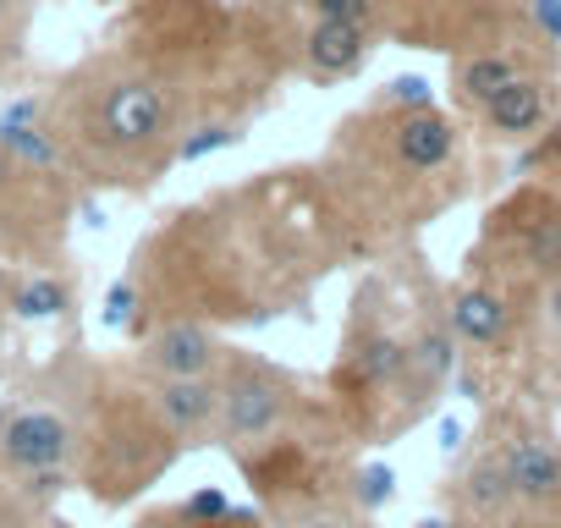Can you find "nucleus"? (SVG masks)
Instances as JSON below:
<instances>
[{"instance_id":"9b49d317","label":"nucleus","mask_w":561,"mask_h":528,"mask_svg":"<svg viewBox=\"0 0 561 528\" xmlns=\"http://www.w3.org/2000/svg\"><path fill=\"white\" fill-rule=\"evenodd\" d=\"M501 397H523L545 413L561 408V282L545 287L517 331V347L506 358V391Z\"/></svg>"},{"instance_id":"dca6fc26","label":"nucleus","mask_w":561,"mask_h":528,"mask_svg":"<svg viewBox=\"0 0 561 528\" xmlns=\"http://www.w3.org/2000/svg\"><path fill=\"white\" fill-rule=\"evenodd\" d=\"M528 72H539L523 50H512V45H490V50H473V56H462L457 61V72H451V89H457V105L462 111H484L490 100H501L517 78H528Z\"/></svg>"},{"instance_id":"f03ea898","label":"nucleus","mask_w":561,"mask_h":528,"mask_svg":"<svg viewBox=\"0 0 561 528\" xmlns=\"http://www.w3.org/2000/svg\"><path fill=\"white\" fill-rule=\"evenodd\" d=\"M462 369V347L446 314V287L419 259L375 264L358 282L336 358L325 369V402L336 408L353 446H391L430 424L451 375Z\"/></svg>"},{"instance_id":"0eeeda50","label":"nucleus","mask_w":561,"mask_h":528,"mask_svg":"<svg viewBox=\"0 0 561 528\" xmlns=\"http://www.w3.org/2000/svg\"><path fill=\"white\" fill-rule=\"evenodd\" d=\"M462 276L484 282L523 309L561 282V193L523 187L501 209H490L479 242L462 259Z\"/></svg>"},{"instance_id":"412c9836","label":"nucleus","mask_w":561,"mask_h":528,"mask_svg":"<svg viewBox=\"0 0 561 528\" xmlns=\"http://www.w3.org/2000/svg\"><path fill=\"white\" fill-rule=\"evenodd\" d=\"M0 528H61V517L56 506H39L12 479H0Z\"/></svg>"},{"instance_id":"1a4fd4ad","label":"nucleus","mask_w":561,"mask_h":528,"mask_svg":"<svg viewBox=\"0 0 561 528\" xmlns=\"http://www.w3.org/2000/svg\"><path fill=\"white\" fill-rule=\"evenodd\" d=\"M78 176L0 144V259L18 271H61L78 215Z\"/></svg>"},{"instance_id":"aec40b11","label":"nucleus","mask_w":561,"mask_h":528,"mask_svg":"<svg viewBox=\"0 0 561 528\" xmlns=\"http://www.w3.org/2000/svg\"><path fill=\"white\" fill-rule=\"evenodd\" d=\"M270 528H375V512L358 501V479L342 484V490H325L314 501H298L287 512L264 517Z\"/></svg>"},{"instance_id":"4468645a","label":"nucleus","mask_w":561,"mask_h":528,"mask_svg":"<svg viewBox=\"0 0 561 528\" xmlns=\"http://www.w3.org/2000/svg\"><path fill=\"white\" fill-rule=\"evenodd\" d=\"M133 375V369H127ZM165 429L187 446V451H204L215 446V424H220V375L215 380H144Z\"/></svg>"},{"instance_id":"b1692460","label":"nucleus","mask_w":561,"mask_h":528,"mask_svg":"<svg viewBox=\"0 0 561 528\" xmlns=\"http://www.w3.org/2000/svg\"><path fill=\"white\" fill-rule=\"evenodd\" d=\"M12 276H18V264L0 259V353H7V331H12Z\"/></svg>"},{"instance_id":"9d476101","label":"nucleus","mask_w":561,"mask_h":528,"mask_svg":"<svg viewBox=\"0 0 561 528\" xmlns=\"http://www.w3.org/2000/svg\"><path fill=\"white\" fill-rule=\"evenodd\" d=\"M479 440L501 457L523 517L561 506V429L545 408L523 397H490L479 418Z\"/></svg>"},{"instance_id":"5701e85b","label":"nucleus","mask_w":561,"mask_h":528,"mask_svg":"<svg viewBox=\"0 0 561 528\" xmlns=\"http://www.w3.org/2000/svg\"><path fill=\"white\" fill-rule=\"evenodd\" d=\"M304 7L320 23H358V28H369V18L380 12V0H304Z\"/></svg>"},{"instance_id":"f257e3e1","label":"nucleus","mask_w":561,"mask_h":528,"mask_svg":"<svg viewBox=\"0 0 561 528\" xmlns=\"http://www.w3.org/2000/svg\"><path fill=\"white\" fill-rule=\"evenodd\" d=\"M353 259L336 204L320 187L264 182L154 226L133 271L111 287L105 320L144 336L165 320H198L220 336L237 325H270L309 314L314 287Z\"/></svg>"},{"instance_id":"4be33fe9","label":"nucleus","mask_w":561,"mask_h":528,"mask_svg":"<svg viewBox=\"0 0 561 528\" xmlns=\"http://www.w3.org/2000/svg\"><path fill=\"white\" fill-rule=\"evenodd\" d=\"M34 23V0H0V72L23 61V39Z\"/></svg>"},{"instance_id":"20e7f679","label":"nucleus","mask_w":561,"mask_h":528,"mask_svg":"<svg viewBox=\"0 0 561 528\" xmlns=\"http://www.w3.org/2000/svg\"><path fill=\"white\" fill-rule=\"evenodd\" d=\"M451 171H457V122L440 116L435 105L402 111L386 100L375 111L369 138L347 144L331 176V204L342 215L353 259H369L413 237L424 220H435L457 198Z\"/></svg>"},{"instance_id":"f3484780","label":"nucleus","mask_w":561,"mask_h":528,"mask_svg":"<svg viewBox=\"0 0 561 528\" xmlns=\"http://www.w3.org/2000/svg\"><path fill=\"white\" fill-rule=\"evenodd\" d=\"M479 122H484V133L501 138V144H523V138H534V133L550 122V78H545V72L517 78L501 100H490V105L479 111Z\"/></svg>"},{"instance_id":"a211bd4d","label":"nucleus","mask_w":561,"mask_h":528,"mask_svg":"<svg viewBox=\"0 0 561 528\" xmlns=\"http://www.w3.org/2000/svg\"><path fill=\"white\" fill-rule=\"evenodd\" d=\"M78 309V282L72 271H18L12 276V320L39 325V320H67Z\"/></svg>"},{"instance_id":"ddd939ff","label":"nucleus","mask_w":561,"mask_h":528,"mask_svg":"<svg viewBox=\"0 0 561 528\" xmlns=\"http://www.w3.org/2000/svg\"><path fill=\"white\" fill-rule=\"evenodd\" d=\"M440 501L451 512V523H512L523 517L517 512V495L506 484V468L501 457L473 435V446L451 462V473L440 479Z\"/></svg>"},{"instance_id":"423d86ee","label":"nucleus","mask_w":561,"mask_h":528,"mask_svg":"<svg viewBox=\"0 0 561 528\" xmlns=\"http://www.w3.org/2000/svg\"><path fill=\"white\" fill-rule=\"evenodd\" d=\"M100 358L67 342L0 402V479L23 473H72L83 446V418L100 386Z\"/></svg>"},{"instance_id":"7ed1b4c3","label":"nucleus","mask_w":561,"mask_h":528,"mask_svg":"<svg viewBox=\"0 0 561 528\" xmlns=\"http://www.w3.org/2000/svg\"><path fill=\"white\" fill-rule=\"evenodd\" d=\"M45 127L78 182L144 193L182 160V89L127 56H94L56 83Z\"/></svg>"},{"instance_id":"6e6552de","label":"nucleus","mask_w":561,"mask_h":528,"mask_svg":"<svg viewBox=\"0 0 561 528\" xmlns=\"http://www.w3.org/2000/svg\"><path fill=\"white\" fill-rule=\"evenodd\" d=\"M331 402H325V386L275 364L253 347H231V358L220 364V424H215V451L226 457H242V451H259L280 435H293L298 424L320 418Z\"/></svg>"},{"instance_id":"a878e982","label":"nucleus","mask_w":561,"mask_h":528,"mask_svg":"<svg viewBox=\"0 0 561 528\" xmlns=\"http://www.w3.org/2000/svg\"><path fill=\"white\" fill-rule=\"evenodd\" d=\"M517 523V517H512ZM512 523H446V528H512Z\"/></svg>"},{"instance_id":"39448f33","label":"nucleus","mask_w":561,"mask_h":528,"mask_svg":"<svg viewBox=\"0 0 561 528\" xmlns=\"http://www.w3.org/2000/svg\"><path fill=\"white\" fill-rule=\"evenodd\" d=\"M187 457V446L165 429L149 386L138 375L116 364L100 369V386H94V402H89V418H83V446H78V462H72V484L105 506V512H122L133 501H144L176 462Z\"/></svg>"},{"instance_id":"f8f14e48","label":"nucleus","mask_w":561,"mask_h":528,"mask_svg":"<svg viewBox=\"0 0 561 528\" xmlns=\"http://www.w3.org/2000/svg\"><path fill=\"white\" fill-rule=\"evenodd\" d=\"M237 342H226L215 325L198 320H165L144 336H133L122 369H133L138 380H215L220 364L231 358Z\"/></svg>"},{"instance_id":"2eb2a0df","label":"nucleus","mask_w":561,"mask_h":528,"mask_svg":"<svg viewBox=\"0 0 561 528\" xmlns=\"http://www.w3.org/2000/svg\"><path fill=\"white\" fill-rule=\"evenodd\" d=\"M298 61H304L309 78H320V83H342V78H353V72L369 61V28L309 18V28H304V39H298Z\"/></svg>"},{"instance_id":"393cba45","label":"nucleus","mask_w":561,"mask_h":528,"mask_svg":"<svg viewBox=\"0 0 561 528\" xmlns=\"http://www.w3.org/2000/svg\"><path fill=\"white\" fill-rule=\"evenodd\" d=\"M512 528H561V506H556V512H528V517H517Z\"/></svg>"},{"instance_id":"6ab92c4d","label":"nucleus","mask_w":561,"mask_h":528,"mask_svg":"<svg viewBox=\"0 0 561 528\" xmlns=\"http://www.w3.org/2000/svg\"><path fill=\"white\" fill-rule=\"evenodd\" d=\"M133 528H270V523H264L259 506L253 512H231L220 495L198 490V495H187L176 506H149Z\"/></svg>"}]
</instances>
